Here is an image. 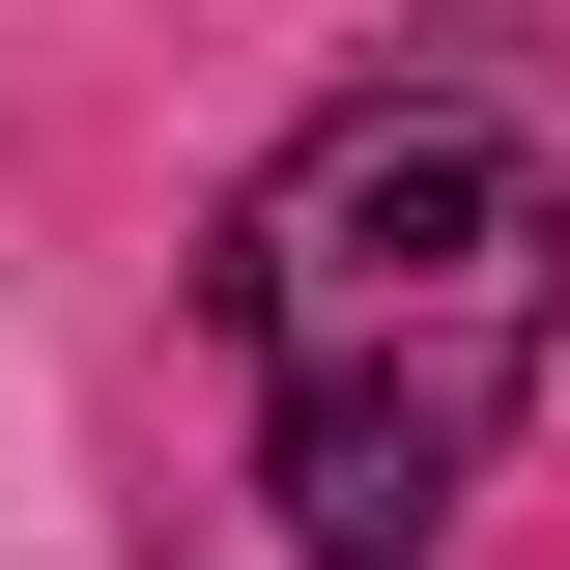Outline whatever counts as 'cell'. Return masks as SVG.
<instances>
[{"label": "cell", "instance_id": "obj_1", "mask_svg": "<svg viewBox=\"0 0 570 570\" xmlns=\"http://www.w3.org/2000/svg\"><path fill=\"white\" fill-rule=\"evenodd\" d=\"M542 314H570V200L485 86H343L228 200V343H257V485L285 570H428L456 485L513 456L542 400Z\"/></svg>", "mask_w": 570, "mask_h": 570}]
</instances>
